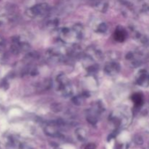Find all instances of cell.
<instances>
[{
	"label": "cell",
	"instance_id": "cell-2",
	"mask_svg": "<svg viewBox=\"0 0 149 149\" xmlns=\"http://www.w3.org/2000/svg\"><path fill=\"white\" fill-rule=\"evenodd\" d=\"M132 100L135 106H141L143 103V96L141 93H135L132 96Z\"/></svg>",
	"mask_w": 149,
	"mask_h": 149
},
{
	"label": "cell",
	"instance_id": "cell-3",
	"mask_svg": "<svg viewBox=\"0 0 149 149\" xmlns=\"http://www.w3.org/2000/svg\"><path fill=\"white\" fill-rule=\"evenodd\" d=\"M84 149H97V147L94 143H89L87 144Z\"/></svg>",
	"mask_w": 149,
	"mask_h": 149
},
{
	"label": "cell",
	"instance_id": "cell-1",
	"mask_svg": "<svg viewBox=\"0 0 149 149\" xmlns=\"http://www.w3.org/2000/svg\"><path fill=\"white\" fill-rule=\"evenodd\" d=\"M113 38L116 42H123L127 38V31L122 28H118L114 31Z\"/></svg>",
	"mask_w": 149,
	"mask_h": 149
}]
</instances>
